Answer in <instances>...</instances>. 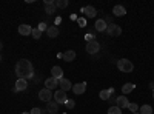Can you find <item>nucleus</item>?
<instances>
[{
	"instance_id": "32",
	"label": "nucleus",
	"mask_w": 154,
	"mask_h": 114,
	"mask_svg": "<svg viewBox=\"0 0 154 114\" xmlns=\"http://www.w3.org/2000/svg\"><path fill=\"white\" fill-rule=\"evenodd\" d=\"M38 29H40V31H43V29H45V31H46V29H48V26H45V23H40V25H38Z\"/></svg>"
},
{
	"instance_id": "31",
	"label": "nucleus",
	"mask_w": 154,
	"mask_h": 114,
	"mask_svg": "<svg viewBox=\"0 0 154 114\" xmlns=\"http://www.w3.org/2000/svg\"><path fill=\"white\" fill-rule=\"evenodd\" d=\"M77 22H79V26H82V28H83L85 25H86V20H85V19H79Z\"/></svg>"
},
{
	"instance_id": "8",
	"label": "nucleus",
	"mask_w": 154,
	"mask_h": 114,
	"mask_svg": "<svg viewBox=\"0 0 154 114\" xmlns=\"http://www.w3.org/2000/svg\"><path fill=\"white\" fill-rule=\"evenodd\" d=\"M128 105H130V100H128L125 96L116 97V106H119V108L122 109V108H128Z\"/></svg>"
},
{
	"instance_id": "3",
	"label": "nucleus",
	"mask_w": 154,
	"mask_h": 114,
	"mask_svg": "<svg viewBox=\"0 0 154 114\" xmlns=\"http://www.w3.org/2000/svg\"><path fill=\"white\" fill-rule=\"evenodd\" d=\"M38 99L40 100H43V102H51V100L54 99V96H53V91L51 90H48V88H43V90H40L38 91Z\"/></svg>"
},
{
	"instance_id": "5",
	"label": "nucleus",
	"mask_w": 154,
	"mask_h": 114,
	"mask_svg": "<svg viewBox=\"0 0 154 114\" xmlns=\"http://www.w3.org/2000/svg\"><path fill=\"white\" fill-rule=\"evenodd\" d=\"M54 100L60 105V103H66L68 102V97H66V91H63V90H57L54 93Z\"/></svg>"
},
{
	"instance_id": "23",
	"label": "nucleus",
	"mask_w": 154,
	"mask_h": 114,
	"mask_svg": "<svg viewBox=\"0 0 154 114\" xmlns=\"http://www.w3.org/2000/svg\"><path fill=\"white\" fill-rule=\"evenodd\" d=\"M99 97H100L102 100H109V97H111V93H109L108 90H102V91L99 93Z\"/></svg>"
},
{
	"instance_id": "30",
	"label": "nucleus",
	"mask_w": 154,
	"mask_h": 114,
	"mask_svg": "<svg viewBox=\"0 0 154 114\" xmlns=\"http://www.w3.org/2000/svg\"><path fill=\"white\" fill-rule=\"evenodd\" d=\"M65 105H66V108H68V109H71V108L74 106V100H68V102H66Z\"/></svg>"
},
{
	"instance_id": "36",
	"label": "nucleus",
	"mask_w": 154,
	"mask_h": 114,
	"mask_svg": "<svg viewBox=\"0 0 154 114\" xmlns=\"http://www.w3.org/2000/svg\"><path fill=\"white\" fill-rule=\"evenodd\" d=\"M0 62H2V54H0Z\"/></svg>"
},
{
	"instance_id": "13",
	"label": "nucleus",
	"mask_w": 154,
	"mask_h": 114,
	"mask_svg": "<svg viewBox=\"0 0 154 114\" xmlns=\"http://www.w3.org/2000/svg\"><path fill=\"white\" fill-rule=\"evenodd\" d=\"M46 111L51 112V114H56L59 111V103L56 102V100H51V102L46 103Z\"/></svg>"
},
{
	"instance_id": "35",
	"label": "nucleus",
	"mask_w": 154,
	"mask_h": 114,
	"mask_svg": "<svg viewBox=\"0 0 154 114\" xmlns=\"http://www.w3.org/2000/svg\"><path fill=\"white\" fill-rule=\"evenodd\" d=\"M20 114H31V112H20Z\"/></svg>"
},
{
	"instance_id": "37",
	"label": "nucleus",
	"mask_w": 154,
	"mask_h": 114,
	"mask_svg": "<svg viewBox=\"0 0 154 114\" xmlns=\"http://www.w3.org/2000/svg\"><path fill=\"white\" fill-rule=\"evenodd\" d=\"M152 99H154V90H152Z\"/></svg>"
},
{
	"instance_id": "9",
	"label": "nucleus",
	"mask_w": 154,
	"mask_h": 114,
	"mask_svg": "<svg viewBox=\"0 0 154 114\" xmlns=\"http://www.w3.org/2000/svg\"><path fill=\"white\" fill-rule=\"evenodd\" d=\"M56 2H53V0H45V12L46 14H54L56 12Z\"/></svg>"
},
{
	"instance_id": "33",
	"label": "nucleus",
	"mask_w": 154,
	"mask_h": 114,
	"mask_svg": "<svg viewBox=\"0 0 154 114\" xmlns=\"http://www.w3.org/2000/svg\"><path fill=\"white\" fill-rule=\"evenodd\" d=\"M2 49H3V43H2V42H0V51H2Z\"/></svg>"
},
{
	"instance_id": "29",
	"label": "nucleus",
	"mask_w": 154,
	"mask_h": 114,
	"mask_svg": "<svg viewBox=\"0 0 154 114\" xmlns=\"http://www.w3.org/2000/svg\"><path fill=\"white\" fill-rule=\"evenodd\" d=\"M85 39H86V42H91V40H94V35H93V34H89V32H88V34L85 35Z\"/></svg>"
},
{
	"instance_id": "14",
	"label": "nucleus",
	"mask_w": 154,
	"mask_h": 114,
	"mask_svg": "<svg viewBox=\"0 0 154 114\" xmlns=\"http://www.w3.org/2000/svg\"><path fill=\"white\" fill-rule=\"evenodd\" d=\"M31 32H32V28L29 26V25H20L19 26V34L20 35H31Z\"/></svg>"
},
{
	"instance_id": "4",
	"label": "nucleus",
	"mask_w": 154,
	"mask_h": 114,
	"mask_svg": "<svg viewBox=\"0 0 154 114\" xmlns=\"http://www.w3.org/2000/svg\"><path fill=\"white\" fill-rule=\"evenodd\" d=\"M106 31L111 37H119L122 34V28L119 26V25H116V23H109L108 26H106Z\"/></svg>"
},
{
	"instance_id": "16",
	"label": "nucleus",
	"mask_w": 154,
	"mask_h": 114,
	"mask_svg": "<svg viewBox=\"0 0 154 114\" xmlns=\"http://www.w3.org/2000/svg\"><path fill=\"white\" fill-rule=\"evenodd\" d=\"M51 74H53L51 77H54V79H57V80L63 77V71H62L60 66H53V68H51Z\"/></svg>"
},
{
	"instance_id": "24",
	"label": "nucleus",
	"mask_w": 154,
	"mask_h": 114,
	"mask_svg": "<svg viewBox=\"0 0 154 114\" xmlns=\"http://www.w3.org/2000/svg\"><path fill=\"white\" fill-rule=\"evenodd\" d=\"M108 114H122V111H120V108H119V106L111 105V106L108 108Z\"/></svg>"
},
{
	"instance_id": "7",
	"label": "nucleus",
	"mask_w": 154,
	"mask_h": 114,
	"mask_svg": "<svg viewBox=\"0 0 154 114\" xmlns=\"http://www.w3.org/2000/svg\"><path fill=\"white\" fill-rule=\"evenodd\" d=\"M71 91H72L75 96H77V94H83V93L86 91V83H85V82H80V83H75V85H72Z\"/></svg>"
},
{
	"instance_id": "27",
	"label": "nucleus",
	"mask_w": 154,
	"mask_h": 114,
	"mask_svg": "<svg viewBox=\"0 0 154 114\" xmlns=\"http://www.w3.org/2000/svg\"><path fill=\"white\" fill-rule=\"evenodd\" d=\"M128 109H130V111H133V112H137L139 106H137L136 103H130V105H128Z\"/></svg>"
},
{
	"instance_id": "10",
	"label": "nucleus",
	"mask_w": 154,
	"mask_h": 114,
	"mask_svg": "<svg viewBox=\"0 0 154 114\" xmlns=\"http://www.w3.org/2000/svg\"><path fill=\"white\" fill-rule=\"evenodd\" d=\"M26 88H28V80L26 79H17L14 91H25Z\"/></svg>"
},
{
	"instance_id": "28",
	"label": "nucleus",
	"mask_w": 154,
	"mask_h": 114,
	"mask_svg": "<svg viewBox=\"0 0 154 114\" xmlns=\"http://www.w3.org/2000/svg\"><path fill=\"white\" fill-rule=\"evenodd\" d=\"M29 112H31V114H43L45 111H43V109H40V108H32Z\"/></svg>"
},
{
	"instance_id": "12",
	"label": "nucleus",
	"mask_w": 154,
	"mask_h": 114,
	"mask_svg": "<svg viewBox=\"0 0 154 114\" xmlns=\"http://www.w3.org/2000/svg\"><path fill=\"white\" fill-rule=\"evenodd\" d=\"M57 86H59V80L54 79V77H49V79L45 80V88H48V90H51V91H53L54 88H57Z\"/></svg>"
},
{
	"instance_id": "38",
	"label": "nucleus",
	"mask_w": 154,
	"mask_h": 114,
	"mask_svg": "<svg viewBox=\"0 0 154 114\" xmlns=\"http://www.w3.org/2000/svg\"><path fill=\"white\" fill-rule=\"evenodd\" d=\"M133 114H140V112H133Z\"/></svg>"
},
{
	"instance_id": "15",
	"label": "nucleus",
	"mask_w": 154,
	"mask_h": 114,
	"mask_svg": "<svg viewBox=\"0 0 154 114\" xmlns=\"http://www.w3.org/2000/svg\"><path fill=\"white\" fill-rule=\"evenodd\" d=\"M82 11H83V14H85L86 17H89V19L96 17V14H97V11H96V8H94V6H85Z\"/></svg>"
},
{
	"instance_id": "17",
	"label": "nucleus",
	"mask_w": 154,
	"mask_h": 114,
	"mask_svg": "<svg viewBox=\"0 0 154 114\" xmlns=\"http://www.w3.org/2000/svg\"><path fill=\"white\" fill-rule=\"evenodd\" d=\"M112 14H114V16H117V17H122V16L126 14V9H125L122 5H116V6L112 8Z\"/></svg>"
},
{
	"instance_id": "1",
	"label": "nucleus",
	"mask_w": 154,
	"mask_h": 114,
	"mask_svg": "<svg viewBox=\"0 0 154 114\" xmlns=\"http://www.w3.org/2000/svg\"><path fill=\"white\" fill-rule=\"evenodd\" d=\"M32 74H34V68H32V63L28 59H20L16 63V75L19 79L31 77Z\"/></svg>"
},
{
	"instance_id": "6",
	"label": "nucleus",
	"mask_w": 154,
	"mask_h": 114,
	"mask_svg": "<svg viewBox=\"0 0 154 114\" xmlns=\"http://www.w3.org/2000/svg\"><path fill=\"white\" fill-rule=\"evenodd\" d=\"M99 49H100V43L96 42V40H91V42L86 43V51H88V54H97Z\"/></svg>"
},
{
	"instance_id": "26",
	"label": "nucleus",
	"mask_w": 154,
	"mask_h": 114,
	"mask_svg": "<svg viewBox=\"0 0 154 114\" xmlns=\"http://www.w3.org/2000/svg\"><path fill=\"white\" fill-rule=\"evenodd\" d=\"M56 6H57V8H66V6H68V0H57Z\"/></svg>"
},
{
	"instance_id": "22",
	"label": "nucleus",
	"mask_w": 154,
	"mask_h": 114,
	"mask_svg": "<svg viewBox=\"0 0 154 114\" xmlns=\"http://www.w3.org/2000/svg\"><path fill=\"white\" fill-rule=\"evenodd\" d=\"M139 112L140 114H152V108L149 105H142L140 109H139Z\"/></svg>"
},
{
	"instance_id": "34",
	"label": "nucleus",
	"mask_w": 154,
	"mask_h": 114,
	"mask_svg": "<svg viewBox=\"0 0 154 114\" xmlns=\"http://www.w3.org/2000/svg\"><path fill=\"white\" fill-rule=\"evenodd\" d=\"M149 86H151V88H152V90H154V82H151V83H149Z\"/></svg>"
},
{
	"instance_id": "11",
	"label": "nucleus",
	"mask_w": 154,
	"mask_h": 114,
	"mask_svg": "<svg viewBox=\"0 0 154 114\" xmlns=\"http://www.w3.org/2000/svg\"><path fill=\"white\" fill-rule=\"evenodd\" d=\"M59 86H60V90H63V91H69L71 88H72V83L68 80V79H59Z\"/></svg>"
},
{
	"instance_id": "21",
	"label": "nucleus",
	"mask_w": 154,
	"mask_h": 114,
	"mask_svg": "<svg viewBox=\"0 0 154 114\" xmlns=\"http://www.w3.org/2000/svg\"><path fill=\"white\" fill-rule=\"evenodd\" d=\"M134 88H136L134 83H125V85L122 86V91H123V94H128V93H131Z\"/></svg>"
},
{
	"instance_id": "18",
	"label": "nucleus",
	"mask_w": 154,
	"mask_h": 114,
	"mask_svg": "<svg viewBox=\"0 0 154 114\" xmlns=\"http://www.w3.org/2000/svg\"><path fill=\"white\" fill-rule=\"evenodd\" d=\"M62 57H63V60H65V62H72L75 59V51L68 49V51H65V53L62 54Z\"/></svg>"
},
{
	"instance_id": "20",
	"label": "nucleus",
	"mask_w": 154,
	"mask_h": 114,
	"mask_svg": "<svg viewBox=\"0 0 154 114\" xmlns=\"http://www.w3.org/2000/svg\"><path fill=\"white\" fill-rule=\"evenodd\" d=\"M59 28L57 26H48V29H46V34H48V37H51V39H56V37L59 35Z\"/></svg>"
},
{
	"instance_id": "19",
	"label": "nucleus",
	"mask_w": 154,
	"mask_h": 114,
	"mask_svg": "<svg viewBox=\"0 0 154 114\" xmlns=\"http://www.w3.org/2000/svg\"><path fill=\"white\" fill-rule=\"evenodd\" d=\"M94 26H96V31H106V26H108V25H106V20L99 19V20L96 22Z\"/></svg>"
},
{
	"instance_id": "2",
	"label": "nucleus",
	"mask_w": 154,
	"mask_h": 114,
	"mask_svg": "<svg viewBox=\"0 0 154 114\" xmlns=\"http://www.w3.org/2000/svg\"><path fill=\"white\" fill-rule=\"evenodd\" d=\"M117 68L122 71V72H131L134 69V65H133V62L131 60H128V59H120L117 62Z\"/></svg>"
},
{
	"instance_id": "25",
	"label": "nucleus",
	"mask_w": 154,
	"mask_h": 114,
	"mask_svg": "<svg viewBox=\"0 0 154 114\" xmlns=\"http://www.w3.org/2000/svg\"><path fill=\"white\" fill-rule=\"evenodd\" d=\"M31 35L34 37V39H40V37H42V31L38 29V28H32V32H31Z\"/></svg>"
}]
</instances>
